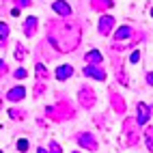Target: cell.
Wrapping results in <instances>:
<instances>
[{"label": "cell", "instance_id": "2", "mask_svg": "<svg viewBox=\"0 0 153 153\" xmlns=\"http://www.w3.org/2000/svg\"><path fill=\"white\" fill-rule=\"evenodd\" d=\"M71 74H74V67H69V65H63V67H58V69H56V74H54V76H56L58 80H67Z\"/></svg>", "mask_w": 153, "mask_h": 153}, {"label": "cell", "instance_id": "1", "mask_svg": "<svg viewBox=\"0 0 153 153\" xmlns=\"http://www.w3.org/2000/svg\"><path fill=\"white\" fill-rule=\"evenodd\" d=\"M84 76H91V78H95V80H104L106 76H104V71L101 69H97V67H84Z\"/></svg>", "mask_w": 153, "mask_h": 153}, {"label": "cell", "instance_id": "13", "mask_svg": "<svg viewBox=\"0 0 153 153\" xmlns=\"http://www.w3.org/2000/svg\"><path fill=\"white\" fill-rule=\"evenodd\" d=\"M149 84H153V74H149Z\"/></svg>", "mask_w": 153, "mask_h": 153}, {"label": "cell", "instance_id": "11", "mask_svg": "<svg viewBox=\"0 0 153 153\" xmlns=\"http://www.w3.org/2000/svg\"><path fill=\"white\" fill-rule=\"evenodd\" d=\"M15 78H19V80L26 78V69H17V71H15Z\"/></svg>", "mask_w": 153, "mask_h": 153}, {"label": "cell", "instance_id": "8", "mask_svg": "<svg viewBox=\"0 0 153 153\" xmlns=\"http://www.w3.org/2000/svg\"><path fill=\"white\" fill-rule=\"evenodd\" d=\"M24 93H26V91H24L22 86H17V88H13L11 93H9V97H11V99H22V97H24Z\"/></svg>", "mask_w": 153, "mask_h": 153}, {"label": "cell", "instance_id": "10", "mask_svg": "<svg viewBox=\"0 0 153 153\" xmlns=\"http://www.w3.org/2000/svg\"><path fill=\"white\" fill-rule=\"evenodd\" d=\"M7 35H9V28H7V24H0V39H7Z\"/></svg>", "mask_w": 153, "mask_h": 153}, {"label": "cell", "instance_id": "15", "mask_svg": "<svg viewBox=\"0 0 153 153\" xmlns=\"http://www.w3.org/2000/svg\"><path fill=\"white\" fill-rule=\"evenodd\" d=\"M0 153H2V151H0Z\"/></svg>", "mask_w": 153, "mask_h": 153}, {"label": "cell", "instance_id": "7", "mask_svg": "<svg viewBox=\"0 0 153 153\" xmlns=\"http://www.w3.org/2000/svg\"><path fill=\"white\" fill-rule=\"evenodd\" d=\"M80 142H82V147H88V149H95V147H97V145H95V140L91 138V136H86V134H84V136H80Z\"/></svg>", "mask_w": 153, "mask_h": 153}, {"label": "cell", "instance_id": "6", "mask_svg": "<svg viewBox=\"0 0 153 153\" xmlns=\"http://www.w3.org/2000/svg\"><path fill=\"white\" fill-rule=\"evenodd\" d=\"M129 35H131V30H129V28H127V26H121V28H119V30H117V33H114V37H117V39H119V41H121V39H127V37H129Z\"/></svg>", "mask_w": 153, "mask_h": 153}, {"label": "cell", "instance_id": "4", "mask_svg": "<svg viewBox=\"0 0 153 153\" xmlns=\"http://www.w3.org/2000/svg\"><path fill=\"white\" fill-rule=\"evenodd\" d=\"M86 60H88L91 65H99V63H101V54L97 52V50H93V52L86 54Z\"/></svg>", "mask_w": 153, "mask_h": 153}, {"label": "cell", "instance_id": "9", "mask_svg": "<svg viewBox=\"0 0 153 153\" xmlns=\"http://www.w3.org/2000/svg\"><path fill=\"white\" fill-rule=\"evenodd\" d=\"M17 149H19V151H28V140H26V138H19V140H17Z\"/></svg>", "mask_w": 153, "mask_h": 153}, {"label": "cell", "instance_id": "5", "mask_svg": "<svg viewBox=\"0 0 153 153\" xmlns=\"http://www.w3.org/2000/svg\"><path fill=\"white\" fill-rule=\"evenodd\" d=\"M110 26H112V17H101V22H99V30H101V33H108V30H110Z\"/></svg>", "mask_w": 153, "mask_h": 153}, {"label": "cell", "instance_id": "14", "mask_svg": "<svg viewBox=\"0 0 153 153\" xmlns=\"http://www.w3.org/2000/svg\"><path fill=\"white\" fill-rule=\"evenodd\" d=\"M37 153H45V151H43V149H39V151H37Z\"/></svg>", "mask_w": 153, "mask_h": 153}, {"label": "cell", "instance_id": "3", "mask_svg": "<svg viewBox=\"0 0 153 153\" xmlns=\"http://www.w3.org/2000/svg\"><path fill=\"white\" fill-rule=\"evenodd\" d=\"M52 9H54L56 13H60V15H69L71 13V9H69L67 2H52Z\"/></svg>", "mask_w": 153, "mask_h": 153}, {"label": "cell", "instance_id": "12", "mask_svg": "<svg viewBox=\"0 0 153 153\" xmlns=\"http://www.w3.org/2000/svg\"><path fill=\"white\" fill-rule=\"evenodd\" d=\"M129 60H131V63H138V60H140V52H134Z\"/></svg>", "mask_w": 153, "mask_h": 153}]
</instances>
